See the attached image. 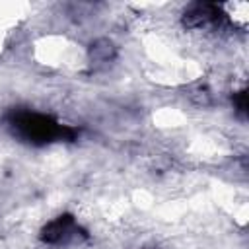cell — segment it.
<instances>
[{"instance_id": "cell-4", "label": "cell", "mask_w": 249, "mask_h": 249, "mask_svg": "<svg viewBox=\"0 0 249 249\" xmlns=\"http://www.w3.org/2000/svg\"><path fill=\"white\" fill-rule=\"evenodd\" d=\"M89 54H91V58H93L95 62H109V60L115 56V47H113L111 41L99 39V41H95V43L91 45Z\"/></svg>"}, {"instance_id": "cell-2", "label": "cell", "mask_w": 249, "mask_h": 249, "mask_svg": "<svg viewBox=\"0 0 249 249\" xmlns=\"http://www.w3.org/2000/svg\"><path fill=\"white\" fill-rule=\"evenodd\" d=\"M86 237H88L86 230H82V226L76 222V218L72 214H60V216L53 218L39 231V239L51 247H66V245L78 243Z\"/></svg>"}, {"instance_id": "cell-1", "label": "cell", "mask_w": 249, "mask_h": 249, "mask_svg": "<svg viewBox=\"0 0 249 249\" xmlns=\"http://www.w3.org/2000/svg\"><path fill=\"white\" fill-rule=\"evenodd\" d=\"M4 123L19 142H25L31 146H47L53 142H72L78 136V130L74 126L62 124L54 117L27 109V107H12L4 115Z\"/></svg>"}, {"instance_id": "cell-3", "label": "cell", "mask_w": 249, "mask_h": 249, "mask_svg": "<svg viewBox=\"0 0 249 249\" xmlns=\"http://www.w3.org/2000/svg\"><path fill=\"white\" fill-rule=\"evenodd\" d=\"M222 6L212 2H195L189 4L183 12V25L187 29H216L226 21Z\"/></svg>"}, {"instance_id": "cell-5", "label": "cell", "mask_w": 249, "mask_h": 249, "mask_svg": "<svg viewBox=\"0 0 249 249\" xmlns=\"http://www.w3.org/2000/svg\"><path fill=\"white\" fill-rule=\"evenodd\" d=\"M231 101H233L235 111H237L241 117H245V115H247V91H245V89L235 91L233 97H231Z\"/></svg>"}]
</instances>
